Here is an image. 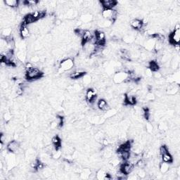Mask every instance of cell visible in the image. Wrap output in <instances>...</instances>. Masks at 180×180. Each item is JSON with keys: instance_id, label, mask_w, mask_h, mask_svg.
<instances>
[{"instance_id": "1", "label": "cell", "mask_w": 180, "mask_h": 180, "mask_svg": "<svg viewBox=\"0 0 180 180\" xmlns=\"http://www.w3.org/2000/svg\"><path fill=\"white\" fill-rule=\"evenodd\" d=\"M102 17L105 20L111 21L112 23H114L118 18L119 13L117 11V10L115 9H106L103 8L101 12Z\"/></svg>"}, {"instance_id": "2", "label": "cell", "mask_w": 180, "mask_h": 180, "mask_svg": "<svg viewBox=\"0 0 180 180\" xmlns=\"http://www.w3.org/2000/svg\"><path fill=\"white\" fill-rule=\"evenodd\" d=\"M25 73H26L25 77L29 81L35 80H38L43 77V73L40 69L35 67Z\"/></svg>"}, {"instance_id": "3", "label": "cell", "mask_w": 180, "mask_h": 180, "mask_svg": "<svg viewBox=\"0 0 180 180\" xmlns=\"http://www.w3.org/2000/svg\"><path fill=\"white\" fill-rule=\"evenodd\" d=\"M75 65L74 60L71 58L63 59L59 63V70L61 72H67V71L72 70Z\"/></svg>"}, {"instance_id": "4", "label": "cell", "mask_w": 180, "mask_h": 180, "mask_svg": "<svg viewBox=\"0 0 180 180\" xmlns=\"http://www.w3.org/2000/svg\"><path fill=\"white\" fill-rule=\"evenodd\" d=\"M180 26L179 24H177L174 27V30L170 35V42L172 45H179L180 42Z\"/></svg>"}, {"instance_id": "5", "label": "cell", "mask_w": 180, "mask_h": 180, "mask_svg": "<svg viewBox=\"0 0 180 180\" xmlns=\"http://www.w3.org/2000/svg\"><path fill=\"white\" fill-rule=\"evenodd\" d=\"M135 170V165L131 163L129 161H125L124 163L120 164V170L126 175H129Z\"/></svg>"}, {"instance_id": "6", "label": "cell", "mask_w": 180, "mask_h": 180, "mask_svg": "<svg viewBox=\"0 0 180 180\" xmlns=\"http://www.w3.org/2000/svg\"><path fill=\"white\" fill-rule=\"evenodd\" d=\"M6 150H7L8 152L13 153H18L21 150L19 142L16 140L10 141L7 144Z\"/></svg>"}, {"instance_id": "7", "label": "cell", "mask_w": 180, "mask_h": 180, "mask_svg": "<svg viewBox=\"0 0 180 180\" xmlns=\"http://www.w3.org/2000/svg\"><path fill=\"white\" fill-rule=\"evenodd\" d=\"M129 75L125 71H119L115 73L113 76V82L115 84H122L123 82H125L126 80L128 77Z\"/></svg>"}, {"instance_id": "8", "label": "cell", "mask_w": 180, "mask_h": 180, "mask_svg": "<svg viewBox=\"0 0 180 180\" xmlns=\"http://www.w3.org/2000/svg\"><path fill=\"white\" fill-rule=\"evenodd\" d=\"M94 33L95 38H96V45H95L103 47L106 44V35H105V33L101 30H96Z\"/></svg>"}, {"instance_id": "9", "label": "cell", "mask_w": 180, "mask_h": 180, "mask_svg": "<svg viewBox=\"0 0 180 180\" xmlns=\"http://www.w3.org/2000/svg\"><path fill=\"white\" fill-rule=\"evenodd\" d=\"M19 33L23 39H26L28 37H30V30L28 28V25L26 24V23L24 21H22L21 26H20Z\"/></svg>"}, {"instance_id": "10", "label": "cell", "mask_w": 180, "mask_h": 180, "mask_svg": "<svg viewBox=\"0 0 180 180\" xmlns=\"http://www.w3.org/2000/svg\"><path fill=\"white\" fill-rule=\"evenodd\" d=\"M99 2L101 6L106 9H114L118 4V2L115 0H102Z\"/></svg>"}, {"instance_id": "11", "label": "cell", "mask_w": 180, "mask_h": 180, "mask_svg": "<svg viewBox=\"0 0 180 180\" xmlns=\"http://www.w3.org/2000/svg\"><path fill=\"white\" fill-rule=\"evenodd\" d=\"M85 98L86 101L90 103H94V101L96 98V91L93 89H90L89 88L86 91L85 94Z\"/></svg>"}, {"instance_id": "12", "label": "cell", "mask_w": 180, "mask_h": 180, "mask_svg": "<svg viewBox=\"0 0 180 180\" xmlns=\"http://www.w3.org/2000/svg\"><path fill=\"white\" fill-rule=\"evenodd\" d=\"M130 26H131L133 29H135V30H140L141 31L144 24L143 23L142 20L139 19V18H134V19L130 21Z\"/></svg>"}, {"instance_id": "13", "label": "cell", "mask_w": 180, "mask_h": 180, "mask_svg": "<svg viewBox=\"0 0 180 180\" xmlns=\"http://www.w3.org/2000/svg\"><path fill=\"white\" fill-rule=\"evenodd\" d=\"M156 40L153 37H151L150 39L149 40H147L145 42H144V48L147 51H149V52H151L152 50H153L154 48H155V45H156Z\"/></svg>"}, {"instance_id": "14", "label": "cell", "mask_w": 180, "mask_h": 180, "mask_svg": "<svg viewBox=\"0 0 180 180\" xmlns=\"http://www.w3.org/2000/svg\"><path fill=\"white\" fill-rule=\"evenodd\" d=\"M97 108L100 111H107L110 109L109 105L108 104L107 101L104 98H100L97 102Z\"/></svg>"}, {"instance_id": "15", "label": "cell", "mask_w": 180, "mask_h": 180, "mask_svg": "<svg viewBox=\"0 0 180 180\" xmlns=\"http://www.w3.org/2000/svg\"><path fill=\"white\" fill-rule=\"evenodd\" d=\"M84 75H85V73L84 71L80 70H75L68 75V76L70 79L78 80L80 78H82Z\"/></svg>"}, {"instance_id": "16", "label": "cell", "mask_w": 180, "mask_h": 180, "mask_svg": "<svg viewBox=\"0 0 180 180\" xmlns=\"http://www.w3.org/2000/svg\"><path fill=\"white\" fill-rule=\"evenodd\" d=\"M125 103L127 105H135L137 103V98L134 94L129 93V94H125Z\"/></svg>"}, {"instance_id": "17", "label": "cell", "mask_w": 180, "mask_h": 180, "mask_svg": "<svg viewBox=\"0 0 180 180\" xmlns=\"http://www.w3.org/2000/svg\"><path fill=\"white\" fill-rule=\"evenodd\" d=\"M51 142L53 144L56 149H61V140L58 135H55L51 139Z\"/></svg>"}, {"instance_id": "18", "label": "cell", "mask_w": 180, "mask_h": 180, "mask_svg": "<svg viewBox=\"0 0 180 180\" xmlns=\"http://www.w3.org/2000/svg\"><path fill=\"white\" fill-rule=\"evenodd\" d=\"M93 16L92 15L90 14V13H85L84 14H82L80 17V21L82 22L84 24H87V23H90L91 21H92Z\"/></svg>"}, {"instance_id": "19", "label": "cell", "mask_w": 180, "mask_h": 180, "mask_svg": "<svg viewBox=\"0 0 180 180\" xmlns=\"http://www.w3.org/2000/svg\"><path fill=\"white\" fill-rule=\"evenodd\" d=\"M23 21L26 23L27 25H30L33 24V23H35V22H37V20L33 16V14H32L31 13H30L29 14L25 16L24 18H23Z\"/></svg>"}, {"instance_id": "20", "label": "cell", "mask_w": 180, "mask_h": 180, "mask_svg": "<svg viewBox=\"0 0 180 180\" xmlns=\"http://www.w3.org/2000/svg\"><path fill=\"white\" fill-rule=\"evenodd\" d=\"M161 160L162 162L167 163L170 164L173 163V157L172 156L170 153L169 152L166 153L161 155Z\"/></svg>"}, {"instance_id": "21", "label": "cell", "mask_w": 180, "mask_h": 180, "mask_svg": "<svg viewBox=\"0 0 180 180\" xmlns=\"http://www.w3.org/2000/svg\"><path fill=\"white\" fill-rule=\"evenodd\" d=\"M148 68H149L153 73L154 72H158L160 69V66L158 63V62L155 61H151L149 63V65H148Z\"/></svg>"}, {"instance_id": "22", "label": "cell", "mask_w": 180, "mask_h": 180, "mask_svg": "<svg viewBox=\"0 0 180 180\" xmlns=\"http://www.w3.org/2000/svg\"><path fill=\"white\" fill-rule=\"evenodd\" d=\"M4 4L8 6V7H11L12 8H17L18 6H19V1H17V0H6L4 1Z\"/></svg>"}, {"instance_id": "23", "label": "cell", "mask_w": 180, "mask_h": 180, "mask_svg": "<svg viewBox=\"0 0 180 180\" xmlns=\"http://www.w3.org/2000/svg\"><path fill=\"white\" fill-rule=\"evenodd\" d=\"M170 170V164L167 163L162 162L160 164V171L162 174H167Z\"/></svg>"}, {"instance_id": "24", "label": "cell", "mask_w": 180, "mask_h": 180, "mask_svg": "<svg viewBox=\"0 0 180 180\" xmlns=\"http://www.w3.org/2000/svg\"><path fill=\"white\" fill-rule=\"evenodd\" d=\"M82 84H84V86H88L92 82V77L89 75L85 74L84 76L82 77Z\"/></svg>"}, {"instance_id": "25", "label": "cell", "mask_w": 180, "mask_h": 180, "mask_svg": "<svg viewBox=\"0 0 180 180\" xmlns=\"http://www.w3.org/2000/svg\"><path fill=\"white\" fill-rule=\"evenodd\" d=\"M118 113V111L115 108H110L109 110L106 111V113L104 115V118H112L113 116H114L115 115L117 114Z\"/></svg>"}, {"instance_id": "26", "label": "cell", "mask_w": 180, "mask_h": 180, "mask_svg": "<svg viewBox=\"0 0 180 180\" xmlns=\"http://www.w3.org/2000/svg\"><path fill=\"white\" fill-rule=\"evenodd\" d=\"M61 156H62L61 149H55V150L53 151V153H52V157L55 160L59 159L61 157Z\"/></svg>"}, {"instance_id": "27", "label": "cell", "mask_w": 180, "mask_h": 180, "mask_svg": "<svg viewBox=\"0 0 180 180\" xmlns=\"http://www.w3.org/2000/svg\"><path fill=\"white\" fill-rule=\"evenodd\" d=\"M11 33H12V29L11 28H6L2 30L1 35H2V37H4V38H6V37L11 36Z\"/></svg>"}, {"instance_id": "28", "label": "cell", "mask_w": 180, "mask_h": 180, "mask_svg": "<svg viewBox=\"0 0 180 180\" xmlns=\"http://www.w3.org/2000/svg\"><path fill=\"white\" fill-rule=\"evenodd\" d=\"M96 178H97L98 179H105V178H106V176L107 174V172H105L103 170H99L97 171V172H96Z\"/></svg>"}, {"instance_id": "29", "label": "cell", "mask_w": 180, "mask_h": 180, "mask_svg": "<svg viewBox=\"0 0 180 180\" xmlns=\"http://www.w3.org/2000/svg\"><path fill=\"white\" fill-rule=\"evenodd\" d=\"M90 174H91V172L89 169H86L83 170V171L81 173V177L83 178V179H88L89 178Z\"/></svg>"}, {"instance_id": "30", "label": "cell", "mask_w": 180, "mask_h": 180, "mask_svg": "<svg viewBox=\"0 0 180 180\" xmlns=\"http://www.w3.org/2000/svg\"><path fill=\"white\" fill-rule=\"evenodd\" d=\"M3 118H4V120L6 123H8L11 120V118H12V114H11V111H6L5 112L4 115H3Z\"/></svg>"}, {"instance_id": "31", "label": "cell", "mask_w": 180, "mask_h": 180, "mask_svg": "<svg viewBox=\"0 0 180 180\" xmlns=\"http://www.w3.org/2000/svg\"><path fill=\"white\" fill-rule=\"evenodd\" d=\"M167 152H169V149H168V148L166 147V146L163 145L159 148V153L160 154V156L164 153H166Z\"/></svg>"}, {"instance_id": "32", "label": "cell", "mask_w": 180, "mask_h": 180, "mask_svg": "<svg viewBox=\"0 0 180 180\" xmlns=\"http://www.w3.org/2000/svg\"><path fill=\"white\" fill-rule=\"evenodd\" d=\"M136 164H137V167H139V168H144L146 166L145 161H144V160L142 159V158L139 159V160L137 161V163Z\"/></svg>"}, {"instance_id": "33", "label": "cell", "mask_w": 180, "mask_h": 180, "mask_svg": "<svg viewBox=\"0 0 180 180\" xmlns=\"http://www.w3.org/2000/svg\"><path fill=\"white\" fill-rule=\"evenodd\" d=\"M137 175L140 177L141 178H144L146 175H147V173H146L145 171L144 170L143 168H141V169L138 171V172H137Z\"/></svg>"}, {"instance_id": "34", "label": "cell", "mask_w": 180, "mask_h": 180, "mask_svg": "<svg viewBox=\"0 0 180 180\" xmlns=\"http://www.w3.org/2000/svg\"><path fill=\"white\" fill-rule=\"evenodd\" d=\"M146 98H147L148 101H153V100L155 99V96H154V94H153V93L149 92L147 94Z\"/></svg>"}, {"instance_id": "35", "label": "cell", "mask_w": 180, "mask_h": 180, "mask_svg": "<svg viewBox=\"0 0 180 180\" xmlns=\"http://www.w3.org/2000/svg\"><path fill=\"white\" fill-rule=\"evenodd\" d=\"M162 74L158 72H154V77H155L156 79H160L162 77Z\"/></svg>"}, {"instance_id": "36", "label": "cell", "mask_w": 180, "mask_h": 180, "mask_svg": "<svg viewBox=\"0 0 180 180\" xmlns=\"http://www.w3.org/2000/svg\"><path fill=\"white\" fill-rule=\"evenodd\" d=\"M147 130L149 132H151L153 131V126L150 123L147 124Z\"/></svg>"}, {"instance_id": "37", "label": "cell", "mask_w": 180, "mask_h": 180, "mask_svg": "<svg viewBox=\"0 0 180 180\" xmlns=\"http://www.w3.org/2000/svg\"><path fill=\"white\" fill-rule=\"evenodd\" d=\"M1 87L3 88V89H7V88H8V84L7 82H6V81H4V82H1Z\"/></svg>"}, {"instance_id": "38", "label": "cell", "mask_w": 180, "mask_h": 180, "mask_svg": "<svg viewBox=\"0 0 180 180\" xmlns=\"http://www.w3.org/2000/svg\"><path fill=\"white\" fill-rule=\"evenodd\" d=\"M174 51H176V52H179V49H180L179 45H174Z\"/></svg>"}]
</instances>
